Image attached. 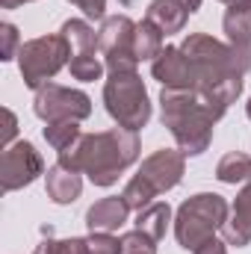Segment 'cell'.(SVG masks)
<instances>
[{"label":"cell","mask_w":251,"mask_h":254,"mask_svg":"<svg viewBox=\"0 0 251 254\" xmlns=\"http://www.w3.org/2000/svg\"><path fill=\"white\" fill-rule=\"evenodd\" d=\"M181 51L189 57V65H192L195 92L210 104L216 119H222L228 107L240 98L243 77L251 68V63H246L231 45L204 33H192L181 45Z\"/></svg>","instance_id":"1"},{"label":"cell","mask_w":251,"mask_h":254,"mask_svg":"<svg viewBox=\"0 0 251 254\" xmlns=\"http://www.w3.org/2000/svg\"><path fill=\"white\" fill-rule=\"evenodd\" d=\"M139 157L136 130L113 127L104 133H83L71 148L60 151V166L71 172H86L95 187H113L127 166Z\"/></svg>","instance_id":"2"},{"label":"cell","mask_w":251,"mask_h":254,"mask_svg":"<svg viewBox=\"0 0 251 254\" xmlns=\"http://www.w3.org/2000/svg\"><path fill=\"white\" fill-rule=\"evenodd\" d=\"M160 104H163V125L172 130L178 148L189 157L207 151L213 139V125L219 122L210 104L195 89H163Z\"/></svg>","instance_id":"3"},{"label":"cell","mask_w":251,"mask_h":254,"mask_svg":"<svg viewBox=\"0 0 251 254\" xmlns=\"http://www.w3.org/2000/svg\"><path fill=\"white\" fill-rule=\"evenodd\" d=\"M184 157H187L184 151H169V148L151 154L142 163V169L130 178V184L125 187V192H122L127 207L139 213L148 204H154L157 195L175 190L181 184V178H184Z\"/></svg>","instance_id":"4"},{"label":"cell","mask_w":251,"mask_h":254,"mask_svg":"<svg viewBox=\"0 0 251 254\" xmlns=\"http://www.w3.org/2000/svg\"><path fill=\"white\" fill-rule=\"evenodd\" d=\"M225 222H228V201L216 192H201L181 204L175 219V237L187 252H195L219 228H225Z\"/></svg>","instance_id":"5"},{"label":"cell","mask_w":251,"mask_h":254,"mask_svg":"<svg viewBox=\"0 0 251 254\" xmlns=\"http://www.w3.org/2000/svg\"><path fill=\"white\" fill-rule=\"evenodd\" d=\"M104 101H107V113L125 130H139L151 119L148 92H145V83L136 71L110 74V80L104 86Z\"/></svg>","instance_id":"6"},{"label":"cell","mask_w":251,"mask_h":254,"mask_svg":"<svg viewBox=\"0 0 251 254\" xmlns=\"http://www.w3.org/2000/svg\"><path fill=\"white\" fill-rule=\"evenodd\" d=\"M68 63H71V42L65 39L63 33L33 39V42L21 45V51H18L21 77H24V83L30 89H42Z\"/></svg>","instance_id":"7"},{"label":"cell","mask_w":251,"mask_h":254,"mask_svg":"<svg viewBox=\"0 0 251 254\" xmlns=\"http://www.w3.org/2000/svg\"><path fill=\"white\" fill-rule=\"evenodd\" d=\"M33 110L48 125L83 122V119L92 116V98L80 89H65V86H57V83H45L42 89H36Z\"/></svg>","instance_id":"8"},{"label":"cell","mask_w":251,"mask_h":254,"mask_svg":"<svg viewBox=\"0 0 251 254\" xmlns=\"http://www.w3.org/2000/svg\"><path fill=\"white\" fill-rule=\"evenodd\" d=\"M101 57L110 68V74L116 71H136L139 57H136V24L127 15H113L104 21L101 33Z\"/></svg>","instance_id":"9"},{"label":"cell","mask_w":251,"mask_h":254,"mask_svg":"<svg viewBox=\"0 0 251 254\" xmlns=\"http://www.w3.org/2000/svg\"><path fill=\"white\" fill-rule=\"evenodd\" d=\"M42 172H45V163L30 142H15V145L3 148V157H0V187H3V192H15L27 184H33Z\"/></svg>","instance_id":"10"},{"label":"cell","mask_w":251,"mask_h":254,"mask_svg":"<svg viewBox=\"0 0 251 254\" xmlns=\"http://www.w3.org/2000/svg\"><path fill=\"white\" fill-rule=\"evenodd\" d=\"M151 74L163 83V89H195L192 65L181 48H163V54L151 65Z\"/></svg>","instance_id":"11"},{"label":"cell","mask_w":251,"mask_h":254,"mask_svg":"<svg viewBox=\"0 0 251 254\" xmlns=\"http://www.w3.org/2000/svg\"><path fill=\"white\" fill-rule=\"evenodd\" d=\"M127 213H130V207H127V201L122 195L101 198V201H95V204L89 207L86 225H89L92 234H113V231H119L127 222Z\"/></svg>","instance_id":"12"},{"label":"cell","mask_w":251,"mask_h":254,"mask_svg":"<svg viewBox=\"0 0 251 254\" xmlns=\"http://www.w3.org/2000/svg\"><path fill=\"white\" fill-rule=\"evenodd\" d=\"M222 234H225V243L237 246V249H243V246L251 243V178H249V184L240 190V195H237L234 213L225 222Z\"/></svg>","instance_id":"13"},{"label":"cell","mask_w":251,"mask_h":254,"mask_svg":"<svg viewBox=\"0 0 251 254\" xmlns=\"http://www.w3.org/2000/svg\"><path fill=\"white\" fill-rule=\"evenodd\" d=\"M187 18H189V9L181 0H154L148 6V21L154 27H160V33H166V36L181 33Z\"/></svg>","instance_id":"14"},{"label":"cell","mask_w":251,"mask_h":254,"mask_svg":"<svg viewBox=\"0 0 251 254\" xmlns=\"http://www.w3.org/2000/svg\"><path fill=\"white\" fill-rule=\"evenodd\" d=\"M225 33H228V45L246 63H251V12L228 9L225 12Z\"/></svg>","instance_id":"15"},{"label":"cell","mask_w":251,"mask_h":254,"mask_svg":"<svg viewBox=\"0 0 251 254\" xmlns=\"http://www.w3.org/2000/svg\"><path fill=\"white\" fill-rule=\"evenodd\" d=\"M48 195L57 201V204H71L80 190H83V181H80V172H71V169H65V166H54V169H48Z\"/></svg>","instance_id":"16"},{"label":"cell","mask_w":251,"mask_h":254,"mask_svg":"<svg viewBox=\"0 0 251 254\" xmlns=\"http://www.w3.org/2000/svg\"><path fill=\"white\" fill-rule=\"evenodd\" d=\"M63 33L65 39L74 45V57H98V51H101V42H98V33L86 24V21H80V18H71V21H65L63 24Z\"/></svg>","instance_id":"17"},{"label":"cell","mask_w":251,"mask_h":254,"mask_svg":"<svg viewBox=\"0 0 251 254\" xmlns=\"http://www.w3.org/2000/svg\"><path fill=\"white\" fill-rule=\"evenodd\" d=\"M169 219H172V210H169V204L157 201V204H148L145 210H139V216H136V228H139L142 234H148L154 243H160V240L166 237Z\"/></svg>","instance_id":"18"},{"label":"cell","mask_w":251,"mask_h":254,"mask_svg":"<svg viewBox=\"0 0 251 254\" xmlns=\"http://www.w3.org/2000/svg\"><path fill=\"white\" fill-rule=\"evenodd\" d=\"M216 178L222 184H243L251 178V157L243 154V151H231L219 160L216 166Z\"/></svg>","instance_id":"19"},{"label":"cell","mask_w":251,"mask_h":254,"mask_svg":"<svg viewBox=\"0 0 251 254\" xmlns=\"http://www.w3.org/2000/svg\"><path fill=\"white\" fill-rule=\"evenodd\" d=\"M163 54V33L160 27H154L148 18L142 24H136V57L139 60H157Z\"/></svg>","instance_id":"20"},{"label":"cell","mask_w":251,"mask_h":254,"mask_svg":"<svg viewBox=\"0 0 251 254\" xmlns=\"http://www.w3.org/2000/svg\"><path fill=\"white\" fill-rule=\"evenodd\" d=\"M80 122H57V125H48L45 127V139H48V145L54 148V151H65V148H71L83 133H80Z\"/></svg>","instance_id":"21"},{"label":"cell","mask_w":251,"mask_h":254,"mask_svg":"<svg viewBox=\"0 0 251 254\" xmlns=\"http://www.w3.org/2000/svg\"><path fill=\"white\" fill-rule=\"evenodd\" d=\"M77 254H122V240H116L113 234H92L80 240Z\"/></svg>","instance_id":"22"},{"label":"cell","mask_w":251,"mask_h":254,"mask_svg":"<svg viewBox=\"0 0 251 254\" xmlns=\"http://www.w3.org/2000/svg\"><path fill=\"white\" fill-rule=\"evenodd\" d=\"M68 68H71L74 80H86V83L89 80H101V74H104V65H101L98 57H71Z\"/></svg>","instance_id":"23"},{"label":"cell","mask_w":251,"mask_h":254,"mask_svg":"<svg viewBox=\"0 0 251 254\" xmlns=\"http://www.w3.org/2000/svg\"><path fill=\"white\" fill-rule=\"evenodd\" d=\"M122 254H157V243L136 228L122 237Z\"/></svg>","instance_id":"24"},{"label":"cell","mask_w":251,"mask_h":254,"mask_svg":"<svg viewBox=\"0 0 251 254\" xmlns=\"http://www.w3.org/2000/svg\"><path fill=\"white\" fill-rule=\"evenodd\" d=\"M80 240H45L33 254H77Z\"/></svg>","instance_id":"25"},{"label":"cell","mask_w":251,"mask_h":254,"mask_svg":"<svg viewBox=\"0 0 251 254\" xmlns=\"http://www.w3.org/2000/svg\"><path fill=\"white\" fill-rule=\"evenodd\" d=\"M0 36H3V48H0V60H12L15 57V51H21L18 48V30H15V24H3L0 27Z\"/></svg>","instance_id":"26"},{"label":"cell","mask_w":251,"mask_h":254,"mask_svg":"<svg viewBox=\"0 0 251 254\" xmlns=\"http://www.w3.org/2000/svg\"><path fill=\"white\" fill-rule=\"evenodd\" d=\"M15 133H18V119H15V113L6 107V110H3V133H0V145L9 148V142L15 139Z\"/></svg>","instance_id":"27"},{"label":"cell","mask_w":251,"mask_h":254,"mask_svg":"<svg viewBox=\"0 0 251 254\" xmlns=\"http://www.w3.org/2000/svg\"><path fill=\"white\" fill-rule=\"evenodd\" d=\"M74 6H80L83 9V15L86 18H104V9H107V0H71Z\"/></svg>","instance_id":"28"},{"label":"cell","mask_w":251,"mask_h":254,"mask_svg":"<svg viewBox=\"0 0 251 254\" xmlns=\"http://www.w3.org/2000/svg\"><path fill=\"white\" fill-rule=\"evenodd\" d=\"M225 246H228V243H219L216 237H210L207 243H201V246H198L192 254H228V249H225Z\"/></svg>","instance_id":"29"},{"label":"cell","mask_w":251,"mask_h":254,"mask_svg":"<svg viewBox=\"0 0 251 254\" xmlns=\"http://www.w3.org/2000/svg\"><path fill=\"white\" fill-rule=\"evenodd\" d=\"M24 3H33V0H0L3 9H18V6H24Z\"/></svg>","instance_id":"30"},{"label":"cell","mask_w":251,"mask_h":254,"mask_svg":"<svg viewBox=\"0 0 251 254\" xmlns=\"http://www.w3.org/2000/svg\"><path fill=\"white\" fill-rule=\"evenodd\" d=\"M231 9H240V12H251V0H234Z\"/></svg>","instance_id":"31"},{"label":"cell","mask_w":251,"mask_h":254,"mask_svg":"<svg viewBox=\"0 0 251 254\" xmlns=\"http://www.w3.org/2000/svg\"><path fill=\"white\" fill-rule=\"evenodd\" d=\"M181 3H184V6H187V9H189V15L201 9V0H181Z\"/></svg>","instance_id":"32"},{"label":"cell","mask_w":251,"mask_h":254,"mask_svg":"<svg viewBox=\"0 0 251 254\" xmlns=\"http://www.w3.org/2000/svg\"><path fill=\"white\" fill-rule=\"evenodd\" d=\"M246 113H249V119H251V101H249V107H246Z\"/></svg>","instance_id":"33"}]
</instances>
